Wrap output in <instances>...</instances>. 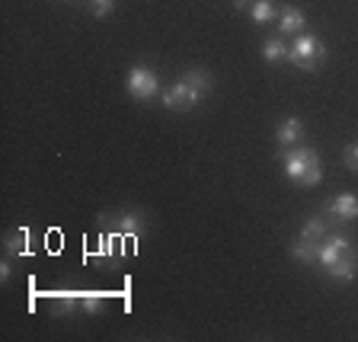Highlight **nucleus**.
Instances as JSON below:
<instances>
[{"instance_id":"obj_11","label":"nucleus","mask_w":358,"mask_h":342,"mask_svg":"<svg viewBox=\"0 0 358 342\" xmlns=\"http://www.w3.org/2000/svg\"><path fill=\"white\" fill-rule=\"evenodd\" d=\"M291 259L301 262V266H313V262H317V243L298 237L294 243H291Z\"/></svg>"},{"instance_id":"obj_8","label":"nucleus","mask_w":358,"mask_h":342,"mask_svg":"<svg viewBox=\"0 0 358 342\" xmlns=\"http://www.w3.org/2000/svg\"><path fill=\"white\" fill-rule=\"evenodd\" d=\"M301 134H304V122H301L298 115H291V119L278 122V128H275V141L282 144V148H288V144L301 141Z\"/></svg>"},{"instance_id":"obj_12","label":"nucleus","mask_w":358,"mask_h":342,"mask_svg":"<svg viewBox=\"0 0 358 342\" xmlns=\"http://www.w3.org/2000/svg\"><path fill=\"white\" fill-rule=\"evenodd\" d=\"M355 269H358V256L352 253V256H343V259H336L333 266L327 269V272L336 278V282H349V278L355 276Z\"/></svg>"},{"instance_id":"obj_6","label":"nucleus","mask_w":358,"mask_h":342,"mask_svg":"<svg viewBox=\"0 0 358 342\" xmlns=\"http://www.w3.org/2000/svg\"><path fill=\"white\" fill-rule=\"evenodd\" d=\"M329 218L336 221H358V195L343 192L329 201Z\"/></svg>"},{"instance_id":"obj_17","label":"nucleus","mask_w":358,"mask_h":342,"mask_svg":"<svg viewBox=\"0 0 358 342\" xmlns=\"http://www.w3.org/2000/svg\"><path fill=\"white\" fill-rule=\"evenodd\" d=\"M90 10L93 16H109L115 10V0H90Z\"/></svg>"},{"instance_id":"obj_7","label":"nucleus","mask_w":358,"mask_h":342,"mask_svg":"<svg viewBox=\"0 0 358 342\" xmlns=\"http://www.w3.org/2000/svg\"><path fill=\"white\" fill-rule=\"evenodd\" d=\"M304 26H307V16L301 13L298 7L278 10V29H282V36H294V32H301Z\"/></svg>"},{"instance_id":"obj_4","label":"nucleus","mask_w":358,"mask_h":342,"mask_svg":"<svg viewBox=\"0 0 358 342\" xmlns=\"http://www.w3.org/2000/svg\"><path fill=\"white\" fill-rule=\"evenodd\" d=\"M125 90H128V97L141 99V103L154 99L157 93H164V90H160V77H157L154 71H150V67H144V64H134L131 71H128V77H125Z\"/></svg>"},{"instance_id":"obj_9","label":"nucleus","mask_w":358,"mask_h":342,"mask_svg":"<svg viewBox=\"0 0 358 342\" xmlns=\"http://www.w3.org/2000/svg\"><path fill=\"white\" fill-rule=\"evenodd\" d=\"M112 231L115 234H141L144 231V218L138 211H122L112 218Z\"/></svg>"},{"instance_id":"obj_3","label":"nucleus","mask_w":358,"mask_h":342,"mask_svg":"<svg viewBox=\"0 0 358 342\" xmlns=\"http://www.w3.org/2000/svg\"><path fill=\"white\" fill-rule=\"evenodd\" d=\"M208 97L201 87H195L192 80H176V83H170V87L160 93V99H164V106L170 112H189V109H195V106L201 103V99Z\"/></svg>"},{"instance_id":"obj_15","label":"nucleus","mask_w":358,"mask_h":342,"mask_svg":"<svg viewBox=\"0 0 358 342\" xmlns=\"http://www.w3.org/2000/svg\"><path fill=\"white\" fill-rule=\"evenodd\" d=\"M103 304H106V301H103V294H83V291H80V304H77V307H83V311H87V313H96V311H103Z\"/></svg>"},{"instance_id":"obj_1","label":"nucleus","mask_w":358,"mask_h":342,"mask_svg":"<svg viewBox=\"0 0 358 342\" xmlns=\"http://www.w3.org/2000/svg\"><path fill=\"white\" fill-rule=\"evenodd\" d=\"M282 166H285V176L291 183H298V186H320L323 183V164H320V154L313 148L285 150Z\"/></svg>"},{"instance_id":"obj_2","label":"nucleus","mask_w":358,"mask_h":342,"mask_svg":"<svg viewBox=\"0 0 358 342\" xmlns=\"http://www.w3.org/2000/svg\"><path fill=\"white\" fill-rule=\"evenodd\" d=\"M285 61H291L301 71H317L327 61V45L317 36H298V42L288 45V58Z\"/></svg>"},{"instance_id":"obj_14","label":"nucleus","mask_w":358,"mask_h":342,"mask_svg":"<svg viewBox=\"0 0 358 342\" xmlns=\"http://www.w3.org/2000/svg\"><path fill=\"white\" fill-rule=\"evenodd\" d=\"M262 58L268 61V64H278V61L288 58V45H285V38H266V45H262Z\"/></svg>"},{"instance_id":"obj_5","label":"nucleus","mask_w":358,"mask_h":342,"mask_svg":"<svg viewBox=\"0 0 358 342\" xmlns=\"http://www.w3.org/2000/svg\"><path fill=\"white\" fill-rule=\"evenodd\" d=\"M352 253H355V243H352L349 237H343V234H329L323 243H317V262H320L323 269H329L336 259L352 256Z\"/></svg>"},{"instance_id":"obj_19","label":"nucleus","mask_w":358,"mask_h":342,"mask_svg":"<svg viewBox=\"0 0 358 342\" xmlns=\"http://www.w3.org/2000/svg\"><path fill=\"white\" fill-rule=\"evenodd\" d=\"M234 3H237V7H250V3H253V0H234Z\"/></svg>"},{"instance_id":"obj_16","label":"nucleus","mask_w":358,"mask_h":342,"mask_svg":"<svg viewBox=\"0 0 358 342\" xmlns=\"http://www.w3.org/2000/svg\"><path fill=\"white\" fill-rule=\"evenodd\" d=\"M343 164H345V166H349V170H352V173H358V141H352V144H349V148H345V150H343Z\"/></svg>"},{"instance_id":"obj_18","label":"nucleus","mask_w":358,"mask_h":342,"mask_svg":"<svg viewBox=\"0 0 358 342\" xmlns=\"http://www.w3.org/2000/svg\"><path fill=\"white\" fill-rule=\"evenodd\" d=\"M10 276H13V266H10V259H3V262H0V278H3V282H10Z\"/></svg>"},{"instance_id":"obj_13","label":"nucleus","mask_w":358,"mask_h":342,"mask_svg":"<svg viewBox=\"0 0 358 342\" xmlns=\"http://www.w3.org/2000/svg\"><path fill=\"white\" fill-rule=\"evenodd\" d=\"M250 16H253L259 26H266V22L278 20V10L272 0H253V3H250Z\"/></svg>"},{"instance_id":"obj_10","label":"nucleus","mask_w":358,"mask_h":342,"mask_svg":"<svg viewBox=\"0 0 358 342\" xmlns=\"http://www.w3.org/2000/svg\"><path fill=\"white\" fill-rule=\"evenodd\" d=\"M329 221L327 218H307L304 221V227H301V237L304 240H310V243H323V240L329 237Z\"/></svg>"}]
</instances>
